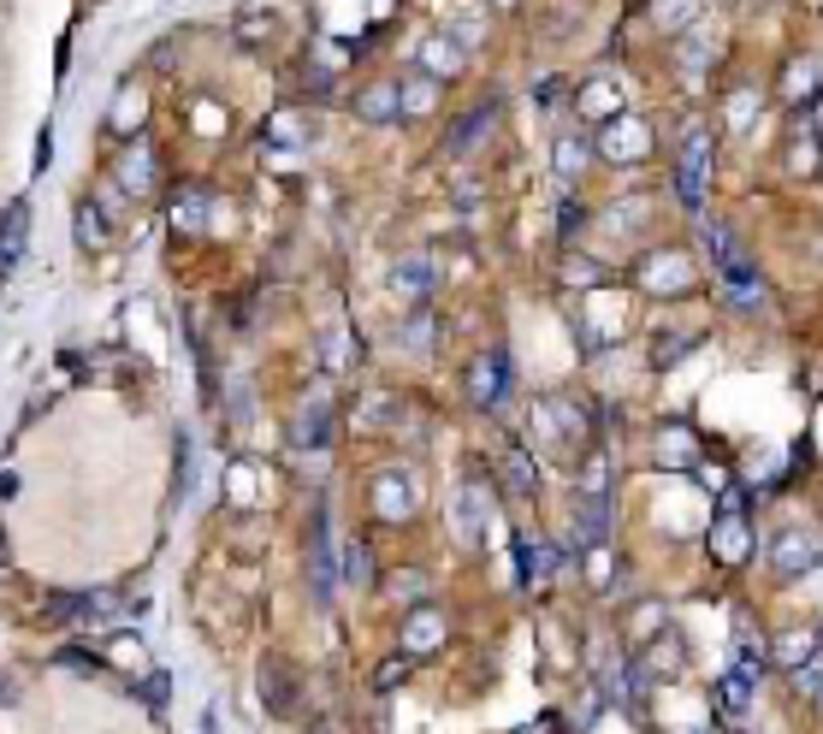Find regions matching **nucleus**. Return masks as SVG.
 <instances>
[{
	"label": "nucleus",
	"mask_w": 823,
	"mask_h": 734,
	"mask_svg": "<svg viewBox=\"0 0 823 734\" xmlns=\"http://www.w3.org/2000/svg\"><path fill=\"white\" fill-rule=\"evenodd\" d=\"M415 498H421V486H415V474H409V468H380L368 480V504H373V516H380V521H409V516H415Z\"/></svg>",
	"instance_id": "nucleus-1"
},
{
	"label": "nucleus",
	"mask_w": 823,
	"mask_h": 734,
	"mask_svg": "<svg viewBox=\"0 0 823 734\" xmlns=\"http://www.w3.org/2000/svg\"><path fill=\"white\" fill-rule=\"evenodd\" d=\"M706 184H711V131H688L681 161H676V190L688 201V214L706 208Z\"/></svg>",
	"instance_id": "nucleus-2"
},
{
	"label": "nucleus",
	"mask_w": 823,
	"mask_h": 734,
	"mask_svg": "<svg viewBox=\"0 0 823 734\" xmlns=\"http://www.w3.org/2000/svg\"><path fill=\"white\" fill-rule=\"evenodd\" d=\"M640 285L651 290V297H688V290L699 285V267L681 249H663V255H646L640 261Z\"/></svg>",
	"instance_id": "nucleus-3"
},
{
	"label": "nucleus",
	"mask_w": 823,
	"mask_h": 734,
	"mask_svg": "<svg viewBox=\"0 0 823 734\" xmlns=\"http://www.w3.org/2000/svg\"><path fill=\"white\" fill-rule=\"evenodd\" d=\"M510 385H516V368H510V355H480L462 373V391H469L474 409H498L510 397Z\"/></svg>",
	"instance_id": "nucleus-4"
},
{
	"label": "nucleus",
	"mask_w": 823,
	"mask_h": 734,
	"mask_svg": "<svg viewBox=\"0 0 823 734\" xmlns=\"http://www.w3.org/2000/svg\"><path fill=\"white\" fill-rule=\"evenodd\" d=\"M823 562V539L812 534V527H782L776 539H770V569H776L782 580L788 575H812Z\"/></svg>",
	"instance_id": "nucleus-5"
},
{
	"label": "nucleus",
	"mask_w": 823,
	"mask_h": 734,
	"mask_svg": "<svg viewBox=\"0 0 823 734\" xmlns=\"http://www.w3.org/2000/svg\"><path fill=\"white\" fill-rule=\"evenodd\" d=\"M593 148H598V155H605V161H616V166H628V161H640L646 148H651V131L640 125V118L616 113L610 125H605V131L593 136Z\"/></svg>",
	"instance_id": "nucleus-6"
},
{
	"label": "nucleus",
	"mask_w": 823,
	"mask_h": 734,
	"mask_svg": "<svg viewBox=\"0 0 823 734\" xmlns=\"http://www.w3.org/2000/svg\"><path fill=\"white\" fill-rule=\"evenodd\" d=\"M444 640H451V622H444L433 604H415V617H409V622H403V634H398L403 658H433Z\"/></svg>",
	"instance_id": "nucleus-7"
},
{
	"label": "nucleus",
	"mask_w": 823,
	"mask_h": 734,
	"mask_svg": "<svg viewBox=\"0 0 823 734\" xmlns=\"http://www.w3.org/2000/svg\"><path fill=\"white\" fill-rule=\"evenodd\" d=\"M711 557H717V562H747V557H752V527H747L741 509H723V516H717V527H711Z\"/></svg>",
	"instance_id": "nucleus-8"
},
{
	"label": "nucleus",
	"mask_w": 823,
	"mask_h": 734,
	"mask_svg": "<svg viewBox=\"0 0 823 734\" xmlns=\"http://www.w3.org/2000/svg\"><path fill=\"white\" fill-rule=\"evenodd\" d=\"M651 438H658V463L663 468H699V433L688 421H663Z\"/></svg>",
	"instance_id": "nucleus-9"
},
{
	"label": "nucleus",
	"mask_w": 823,
	"mask_h": 734,
	"mask_svg": "<svg viewBox=\"0 0 823 734\" xmlns=\"http://www.w3.org/2000/svg\"><path fill=\"white\" fill-rule=\"evenodd\" d=\"M338 551H332V539H326V509H320V527H315V551H308V580H315V599L320 604H332V592H338Z\"/></svg>",
	"instance_id": "nucleus-10"
},
{
	"label": "nucleus",
	"mask_w": 823,
	"mask_h": 734,
	"mask_svg": "<svg viewBox=\"0 0 823 734\" xmlns=\"http://www.w3.org/2000/svg\"><path fill=\"white\" fill-rule=\"evenodd\" d=\"M356 113H362L368 125H398L403 118V90L398 83H368L362 101H356Z\"/></svg>",
	"instance_id": "nucleus-11"
},
{
	"label": "nucleus",
	"mask_w": 823,
	"mask_h": 734,
	"mask_svg": "<svg viewBox=\"0 0 823 734\" xmlns=\"http://www.w3.org/2000/svg\"><path fill=\"white\" fill-rule=\"evenodd\" d=\"M492 118H498V101H480L474 113H462L456 125H451V136H444V148H451V155H469V148L480 143V136L492 131Z\"/></svg>",
	"instance_id": "nucleus-12"
},
{
	"label": "nucleus",
	"mask_w": 823,
	"mask_h": 734,
	"mask_svg": "<svg viewBox=\"0 0 823 734\" xmlns=\"http://www.w3.org/2000/svg\"><path fill=\"white\" fill-rule=\"evenodd\" d=\"M415 60L426 65V77H462V42H451V37H426L421 48H415Z\"/></svg>",
	"instance_id": "nucleus-13"
},
{
	"label": "nucleus",
	"mask_w": 823,
	"mask_h": 734,
	"mask_svg": "<svg viewBox=\"0 0 823 734\" xmlns=\"http://www.w3.org/2000/svg\"><path fill=\"white\" fill-rule=\"evenodd\" d=\"M817 652H823L817 634H805V628H788V634H776V645H770V663H782V670L794 675V670H805Z\"/></svg>",
	"instance_id": "nucleus-14"
},
{
	"label": "nucleus",
	"mask_w": 823,
	"mask_h": 734,
	"mask_svg": "<svg viewBox=\"0 0 823 734\" xmlns=\"http://www.w3.org/2000/svg\"><path fill=\"white\" fill-rule=\"evenodd\" d=\"M593 155H598V148L587 143V136H557V143H552V173H557L563 184H575L580 173H587Z\"/></svg>",
	"instance_id": "nucleus-15"
},
{
	"label": "nucleus",
	"mask_w": 823,
	"mask_h": 734,
	"mask_svg": "<svg viewBox=\"0 0 823 734\" xmlns=\"http://www.w3.org/2000/svg\"><path fill=\"white\" fill-rule=\"evenodd\" d=\"M433 255H409V261L391 267V285H398V297H433Z\"/></svg>",
	"instance_id": "nucleus-16"
},
{
	"label": "nucleus",
	"mask_w": 823,
	"mask_h": 734,
	"mask_svg": "<svg viewBox=\"0 0 823 734\" xmlns=\"http://www.w3.org/2000/svg\"><path fill=\"white\" fill-rule=\"evenodd\" d=\"M208 214H214V196L202 190V184H184L178 201H173V231H202Z\"/></svg>",
	"instance_id": "nucleus-17"
},
{
	"label": "nucleus",
	"mask_w": 823,
	"mask_h": 734,
	"mask_svg": "<svg viewBox=\"0 0 823 734\" xmlns=\"http://www.w3.org/2000/svg\"><path fill=\"white\" fill-rule=\"evenodd\" d=\"M752 693H759V681H752L747 670H729L723 681H717V711H723L729 723H734V716H747V711H752Z\"/></svg>",
	"instance_id": "nucleus-18"
},
{
	"label": "nucleus",
	"mask_w": 823,
	"mask_h": 734,
	"mask_svg": "<svg viewBox=\"0 0 823 734\" xmlns=\"http://www.w3.org/2000/svg\"><path fill=\"white\" fill-rule=\"evenodd\" d=\"M154 166H161V161H154V148L136 143L131 155H125V166H119V184H125L131 196H148L154 190Z\"/></svg>",
	"instance_id": "nucleus-19"
},
{
	"label": "nucleus",
	"mask_w": 823,
	"mask_h": 734,
	"mask_svg": "<svg viewBox=\"0 0 823 734\" xmlns=\"http://www.w3.org/2000/svg\"><path fill=\"white\" fill-rule=\"evenodd\" d=\"M480 521H486V504L474 498V492H456V509H451V527L462 545H480Z\"/></svg>",
	"instance_id": "nucleus-20"
},
{
	"label": "nucleus",
	"mask_w": 823,
	"mask_h": 734,
	"mask_svg": "<svg viewBox=\"0 0 823 734\" xmlns=\"http://www.w3.org/2000/svg\"><path fill=\"white\" fill-rule=\"evenodd\" d=\"M24 231H30V208H24V201H12V208H7V249H0L7 272H19V261H24Z\"/></svg>",
	"instance_id": "nucleus-21"
},
{
	"label": "nucleus",
	"mask_w": 823,
	"mask_h": 734,
	"mask_svg": "<svg viewBox=\"0 0 823 734\" xmlns=\"http://www.w3.org/2000/svg\"><path fill=\"white\" fill-rule=\"evenodd\" d=\"M699 12V0H651V24L658 30H693L688 19Z\"/></svg>",
	"instance_id": "nucleus-22"
},
{
	"label": "nucleus",
	"mask_w": 823,
	"mask_h": 734,
	"mask_svg": "<svg viewBox=\"0 0 823 734\" xmlns=\"http://www.w3.org/2000/svg\"><path fill=\"white\" fill-rule=\"evenodd\" d=\"M504 480H510V486H516V492H522V498H527V492H534V486H539V474H534V456H527V451H516V445H510V451H504Z\"/></svg>",
	"instance_id": "nucleus-23"
},
{
	"label": "nucleus",
	"mask_w": 823,
	"mask_h": 734,
	"mask_svg": "<svg viewBox=\"0 0 823 734\" xmlns=\"http://www.w3.org/2000/svg\"><path fill=\"white\" fill-rule=\"evenodd\" d=\"M385 592H391L398 604H426V575H421V569H398V575L385 580Z\"/></svg>",
	"instance_id": "nucleus-24"
},
{
	"label": "nucleus",
	"mask_w": 823,
	"mask_h": 734,
	"mask_svg": "<svg viewBox=\"0 0 823 734\" xmlns=\"http://www.w3.org/2000/svg\"><path fill=\"white\" fill-rule=\"evenodd\" d=\"M575 101H580V113H587V118H598V113H616V107H623L616 83H587V90H580Z\"/></svg>",
	"instance_id": "nucleus-25"
},
{
	"label": "nucleus",
	"mask_w": 823,
	"mask_h": 734,
	"mask_svg": "<svg viewBox=\"0 0 823 734\" xmlns=\"http://www.w3.org/2000/svg\"><path fill=\"white\" fill-rule=\"evenodd\" d=\"M693 344H699L693 332H658V338H651V362H658V368H676V355L693 350Z\"/></svg>",
	"instance_id": "nucleus-26"
},
{
	"label": "nucleus",
	"mask_w": 823,
	"mask_h": 734,
	"mask_svg": "<svg viewBox=\"0 0 823 734\" xmlns=\"http://www.w3.org/2000/svg\"><path fill=\"white\" fill-rule=\"evenodd\" d=\"M78 244H83V249H101V244H107V226H101V208H95V201H78Z\"/></svg>",
	"instance_id": "nucleus-27"
},
{
	"label": "nucleus",
	"mask_w": 823,
	"mask_h": 734,
	"mask_svg": "<svg viewBox=\"0 0 823 734\" xmlns=\"http://www.w3.org/2000/svg\"><path fill=\"white\" fill-rule=\"evenodd\" d=\"M409 670H415V658H385L380 670H373V693H398L409 681Z\"/></svg>",
	"instance_id": "nucleus-28"
},
{
	"label": "nucleus",
	"mask_w": 823,
	"mask_h": 734,
	"mask_svg": "<svg viewBox=\"0 0 823 734\" xmlns=\"http://www.w3.org/2000/svg\"><path fill=\"white\" fill-rule=\"evenodd\" d=\"M326 421H332V409H315V403H308L302 409V421H297V445H315V438H326Z\"/></svg>",
	"instance_id": "nucleus-29"
},
{
	"label": "nucleus",
	"mask_w": 823,
	"mask_h": 734,
	"mask_svg": "<svg viewBox=\"0 0 823 734\" xmlns=\"http://www.w3.org/2000/svg\"><path fill=\"white\" fill-rule=\"evenodd\" d=\"M403 344H415V350H433V314H426V309H415V314H409L403 320Z\"/></svg>",
	"instance_id": "nucleus-30"
},
{
	"label": "nucleus",
	"mask_w": 823,
	"mask_h": 734,
	"mask_svg": "<svg viewBox=\"0 0 823 734\" xmlns=\"http://www.w3.org/2000/svg\"><path fill=\"white\" fill-rule=\"evenodd\" d=\"M439 101V77H426V83H403V113H426Z\"/></svg>",
	"instance_id": "nucleus-31"
},
{
	"label": "nucleus",
	"mask_w": 823,
	"mask_h": 734,
	"mask_svg": "<svg viewBox=\"0 0 823 734\" xmlns=\"http://www.w3.org/2000/svg\"><path fill=\"white\" fill-rule=\"evenodd\" d=\"M794 688H800L805 699H823V652L805 663V670H794Z\"/></svg>",
	"instance_id": "nucleus-32"
},
{
	"label": "nucleus",
	"mask_w": 823,
	"mask_h": 734,
	"mask_svg": "<svg viewBox=\"0 0 823 734\" xmlns=\"http://www.w3.org/2000/svg\"><path fill=\"white\" fill-rule=\"evenodd\" d=\"M290 699H297V693H290V675L285 670L279 675L267 670V711H290Z\"/></svg>",
	"instance_id": "nucleus-33"
},
{
	"label": "nucleus",
	"mask_w": 823,
	"mask_h": 734,
	"mask_svg": "<svg viewBox=\"0 0 823 734\" xmlns=\"http://www.w3.org/2000/svg\"><path fill=\"white\" fill-rule=\"evenodd\" d=\"M362 551H368L362 539H350V545H344V569H350V587H362V580L373 575V562H362Z\"/></svg>",
	"instance_id": "nucleus-34"
},
{
	"label": "nucleus",
	"mask_w": 823,
	"mask_h": 734,
	"mask_svg": "<svg viewBox=\"0 0 823 734\" xmlns=\"http://www.w3.org/2000/svg\"><path fill=\"white\" fill-rule=\"evenodd\" d=\"M267 30H272V19H267V12H244V19H237V37H244V42H261Z\"/></svg>",
	"instance_id": "nucleus-35"
},
{
	"label": "nucleus",
	"mask_w": 823,
	"mask_h": 734,
	"mask_svg": "<svg viewBox=\"0 0 823 734\" xmlns=\"http://www.w3.org/2000/svg\"><path fill=\"white\" fill-rule=\"evenodd\" d=\"M752 113H759V95H752V90H747V95H734V101H729V125H734V131H741V125H747V118H752Z\"/></svg>",
	"instance_id": "nucleus-36"
},
{
	"label": "nucleus",
	"mask_w": 823,
	"mask_h": 734,
	"mask_svg": "<svg viewBox=\"0 0 823 734\" xmlns=\"http://www.w3.org/2000/svg\"><path fill=\"white\" fill-rule=\"evenodd\" d=\"M575 226H580V201L563 196V208H557V237H575Z\"/></svg>",
	"instance_id": "nucleus-37"
},
{
	"label": "nucleus",
	"mask_w": 823,
	"mask_h": 734,
	"mask_svg": "<svg viewBox=\"0 0 823 734\" xmlns=\"http://www.w3.org/2000/svg\"><path fill=\"white\" fill-rule=\"evenodd\" d=\"M569 285H598V272H593V261H569Z\"/></svg>",
	"instance_id": "nucleus-38"
},
{
	"label": "nucleus",
	"mask_w": 823,
	"mask_h": 734,
	"mask_svg": "<svg viewBox=\"0 0 823 734\" xmlns=\"http://www.w3.org/2000/svg\"><path fill=\"white\" fill-rule=\"evenodd\" d=\"M143 699H148V705H161V699H166V675H148L143 681Z\"/></svg>",
	"instance_id": "nucleus-39"
},
{
	"label": "nucleus",
	"mask_w": 823,
	"mask_h": 734,
	"mask_svg": "<svg viewBox=\"0 0 823 734\" xmlns=\"http://www.w3.org/2000/svg\"><path fill=\"white\" fill-rule=\"evenodd\" d=\"M308 734H338V723H315V728H308Z\"/></svg>",
	"instance_id": "nucleus-40"
},
{
	"label": "nucleus",
	"mask_w": 823,
	"mask_h": 734,
	"mask_svg": "<svg viewBox=\"0 0 823 734\" xmlns=\"http://www.w3.org/2000/svg\"><path fill=\"white\" fill-rule=\"evenodd\" d=\"M492 7H516V0H492Z\"/></svg>",
	"instance_id": "nucleus-41"
},
{
	"label": "nucleus",
	"mask_w": 823,
	"mask_h": 734,
	"mask_svg": "<svg viewBox=\"0 0 823 734\" xmlns=\"http://www.w3.org/2000/svg\"><path fill=\"white\" fill-rule=\"evenodd\" d=\"M817 645H823V628H817Z\"/></svg>",
	"instance_id": "nucleus-42"
},
{
	"label": "nucleus",
	"mask_w": 823,
	"mask_h": 734,
	"mask_svg": "<svg viewBox=\"0 0 823 734\" xmlns=\"http://www.w3.org/2000/svg\"><path fill=\"white\" fill-rule=\"evenodd\" d=\"M817 705H823V699H817Z\"/></svg>",
	"instance_id": "nucleus-43"
}]
</instances>
